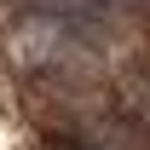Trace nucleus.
Returning <instances> with one entry per match:
<instances>
[{
    "mask_svg": "<svg viewBox=\"0 0 150 150\" xmlns=\"http://www.w3.org/2000/svg\"><path fill=\"white\" fill-rule=\"evenodd\" d=\"M46 150H75V144H69V139H64V144H46Z\"/></svg>",
    "mask_w": 150,
    "mask_h": 150,
    "instance_id": "2",
    "label": "nucleus"
},
{
    "mask_svg": "<svg viewBox=\"0 0 150 150\" xmlns=\"http://www.w3.org/2000/svg\"><path fill=\"white\" fill-rule=\"evenodd\" d=\"M35 6V18H52V23H75L93 12V0H29Z\"/></svg>",
    "mask_w": 150,
    "mask_h": 150,
    "instance_id": "1",
    "label": "nucleus"
}]
</instances>
